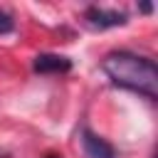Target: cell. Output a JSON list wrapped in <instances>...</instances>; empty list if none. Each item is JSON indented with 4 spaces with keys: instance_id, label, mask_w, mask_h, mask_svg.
Listing matches in <instances>:
<instances>
[{
    "instance_id": "1",
    "label": "cell",
    "mask_w": 158,
    "mask_h": 158,
    "mask_svg": "<svg viewBox=\"0 0 158 158\" xmlns=\"http://www.w3.org/2000/svg\"><path fill=\"white\" fill-rule=\"evenodd\" d=\"M101 69L121 89L143 94L146 99H156L158 94V67L151 57L118 49L104 57Z\"/></svg>"
},
{
    "instance_id": "3",
    "label": "cell",
    "mask_w": 158,
    "mask_h": 158,
    "mask_svg": "<svg viewBox=\"0 0 158 158\" xmlns=\"http://www.w3.org/2000/svg\"><path fill=\"white\" fill-rule=\"evenodd\" d=\"M81 146H84L86 158H116L114 146L89 128H81Z\"/></svg>"
},
{
    "instance_id": "6",
    "label": "cell",
    "mask_w": 158,
    "mask_h": 158,
    "mask_svg": "<svg viewBox=\"0 0 158 158\" xmlns=\"http://www.w3.org/2000/svg\"><path fill=\"white\" fill-rule=\"evenodd\" d=\"M44 158H62V156H59V153H47Z\"/></svg>"
},
{
    "instance_id": "5",
    "label": "cell",
    "mask_w": 158,
    "mask_h": 158,
    "mask_svg": "<svg viewBox=\"0 0 158 158\" xmlns=\"http://www.w3.org/2000/svg\"><path fill=\"white\" fill-rule=\"evenodd\" d=\"M12 30H15V20H12V15H10L7 10L0 7V35H10Z\"/></svg>"
},
{
    "instance_id": "2",
    "label": "cell",
    "mask_w": 158,
    "mask_h": 158,
    "mask_svg": "<svg viewBox=\"0 0 158 158\" xmlns=\"http://www.w3.org/2000/svg\"><path fill=\"white\" fill-rule=\"evenodd\" d=\"M84 17L96 30H109V27L126 25V12H121V10H106V7H99V5H89L84 10Z\"/></svg>"
},
{
    "instance_id": "7",
    "label": "cell",
    "mask_w": 158,
    "mask_h": 158,
    "mask_svg": "<svg viewBox=\"0 0 158 158\" xmlns=\"http://www.w3.org/2000/svg\"><path fill=\"white\" fill-rule=\"evenodd\" d=\"M0 158H5V156H2V153H0Z\"/></svg>"
},
{
    "instance_id": "4",
    "label": "cell",
    "mask_w": 158,
    "mask_h": 158,
    "mask_svg": "<svg viewBox=\"0 0 158 158\" xmlns=\"http://www.w3.org/2000/svg\"><path fill=\"white\" fill-rule=\"evenodd\" d=\"M32 69L40 72V74H67V72L72 69V59L64 57V54L44 52V54H37V57H35Z\"/></svg>"
}]
</instances>
